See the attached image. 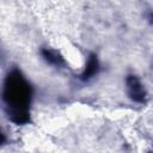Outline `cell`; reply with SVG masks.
<instances>
[{
  "instance_id": "obj_4",
  "label": "cell",
  "mask_w": 153,
  "mask_h": 153,
  "mask_svg": "<svg viewBox=\"0 0 153 153\" xmlns=\"http://www.w3.org/2000/svg\"><path fill=\"white\" fill-rule=\"evenodd\" d=\"M42 55H43L44 60L47 62H49L50 65H54L56 67H62V66L66 65L63 57L56 50H53V49H43L42 50Z\"/></svg>"
},
{
  "instance_id": "obj_2",
  "label": "cell",
  "mask_w": 153,
  "mask_h": 153,
  "mask_svg": "<svg viewBox=\"0 0 153 153\" xmlns=\"http://www.w3.org/2000/svg\"><path fill=\"white\" fill-rule=\"evenodd\" d=\"M127 92L131 100L136 103H145L146 102V90L137 76L135 75H128L127 80Z\"/></svg>"
},
{
  "instance_id": "obj_1",
  "label": "cell",
  "mask_w": 153,
  "mask_h": 153,
  "mask_svg": "<svg viewBox=\"0 0 153 153\" xmlns=\"http://www.w3.org/2000/svg\"><path fill=\"white\" fill-rule=\"evenodd\" d=\"M31 94V86L19 71L13 69L7 74L4 84V100L7 115L16 124H24L30 121Z\"/></svg>"
},
{
  "instance_id": "obj_3",
  "label": "cell",
  "mask_w": 153,
  "mask_h": 153,
  "mask_svg": "<svg viewBox=\"0 0 153 153\" xmlns=\"http://www.w3.org/2000/svg\"><path fill=\"white\" fill-rule=\"evenodd\" d=\"M99 71V62H98V59L94 54H90L88 56V60H87V63H86V67L81 74V79L82 80H88L91 79L93 75H96Z\"/></svg>"
}]
</instances>
